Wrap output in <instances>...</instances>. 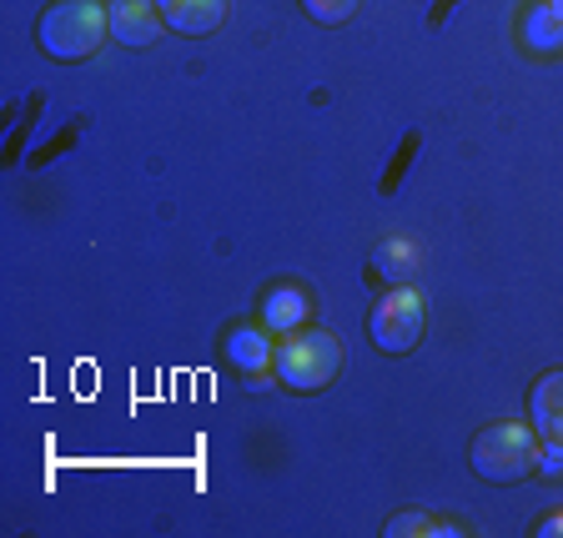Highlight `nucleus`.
Returning a JSON list of instances; mask_svg holds the SVG:
<instances>
[{"label": "nucleus", "instance_id": "obj_1", "mask_svg": "<svg viewBox=\"0 0 563 538\" xmlns=\"http://www.w3.org/2000/svg\"><path fill=\"white\" fill-rule=\"evenodd\" d=\"M272 373L292 393H317L342 373V342L328 328H297L272 348Z\"/></svg>", "mask_w": 563, "mask_h": 538}, {"label": "nucleus", "instance_id": "obj_2", "mask_svg": "<svg viewBox=\"0 0 563 538\" xmlns=\"http://www.w3.org/2000/svg\"><path fill=\"white\" fill-rule=\"evenodd\" d=\"M111 35V15L96 0H56L46 6V15L35 21V41L51 61H86L101 51V41Z\"/></svg>", "mask_w": 563, "mask_h": 538}, {"label": "nucleus", "instance_id": "obj_3", "mask_svg": "<svg viewBox=\"0 0 563 538\" xmlns=\"http://www.w3.org/2000/svg\"><path fill=\"white\" fill-rule=\"evenodd\" d=\"M539 448L543 438L528 422H493L468 443V463L483 483H523L539 473Z\"/></svg>", "mask_w": 563, "mask_h": 538}, {"label": "nucleus", "instance_id": "obj_4", "mask_svg": "<svg viewBox=\"0 0 563 538\" xmlns=\"http://www.w3.org/2000/svg\"><path fill=\"white\" fill-rule=\"evenodd\" d=\"M422 328H428V307H422V293L412 287V282L387 287V293L377 297V307L367 312V338H373V348L393 352V358H402V352L418 348Z\"/></svg>", "mask_w": 563, "mask_h": 538}, {"label": "nucleus", "instance_id": "obj_5", "mask_svg": "<svg viewBox=\"0 0 563 538\" xmlns=\"http://www.w3.org/2000/svg\"><path fill=\"white\" fill-rule=\"evenodd\" d=\"M528 418H533V433H539L553 453H563V367L543 373L539 383L528 387Z\"/></svg>", "mask_w": 563, "mask_h": 538}, {"label": "nucleus", "instance_id": "obj_6", "mask_svg": "<svg viewBox=\"0 0 563 538\" xmlns=\"http://www.w3.org/2000/svg\"><path fill=\"white\" fill-rule=\"evenodd\" d=\"M111 41H121V46L141 51L152 46V41H162V11H156V0H111Z\"/></svg>", "mask_w": 563, "mask_h": 538}, {"label": "nucleus", "instance_id": "obj_7", "mask_svg": "<svg viewBox=\"0 0 563 538\" xmlns=\"http://www.w3.org/2000/svg\"><path fill=\"white\" fill-rule=\"evenodd\" d=\"M166 31L181 35H211L227 21V0H156Z\"/></svg>", "mask_w": 563, "mask_h": 538}, {"label": "nucleus", "instance_id": "obj_8", "mask_svg": "<svg viewBox=\"0 0 563 538\" xmlns=\"http://www.w3.org/2000/svg\"><path fill=\"white\" fill-rule=\"evenodd\" d=\"M523 46L539 51V56L563 51V0H539V6H528V15H523Z\"/></svg>", "mask_w": 563, "mask_h": 538}, {"label": "nucleus", "instance_id": "obj_9", "mask_svg": "<svg viewBox=\"0 0 563 538\" xmlns=\"http://www.w3.org/2000/svg\"><path fill=\"white\" fill-rule=\"evenodd\" d=\"M307 312H312V297L297 282H282L277 293H267V303H262V322L277 332H297L307 322Z\"/></svg>", "mask_w": 563, "mask_h": 538}, {"label": "nucleus", "instance_id": "obj_10", "mask_svg": "<svg viewBox=\"0 0 563 538\" xmlns=\"http://www.w3.org/2000/svg\"><path fill=\"white\" fill-rule=\"evenodd\" d=\"M422 252L412 237H387V242H377L373 252V272L383 282H393V287H402V282H412V272H418Z\"/></svg>", "mask_w": 563, "mask_h": 538}, {"label": "nucleus", "instance_id": "obj_11", "mask_svg": "<svg viewBox=\"0 0 563 538\" xmlns=\"http://www.w3.org/2000/svg\"><path fill=\"white\" fill-rule=\"evenodd\" d=\"M227 358H232V367H242V373H262V367H272V348L257 328H236L232 338H227Z\"/></svg>", "mask_w": 563, "mask_h": 538}, {"label": "nucleus", "instance_id": "obj_12", "mask_svg": "<svg viewBox=\"0 0 563 538\" xmlns=\"http://www.w3.org/2000/svg\"><path fill=\"white\" fill-rule=\"evenodd\" d=\"M302 11L312 15L317 25H342L352 11H357V0H302Z\"/></svg>", "mask_w": 563, "mask_h": 538}, {"label": "nucleus", "instance_id": "obj_13", "mask_svg": "<svg viewBox=\"0 0 563 538\" xmlns=\"http://www.w3.org/2000/svg\"><path fill=\"white\" fill-rule=\"evenodd\" d=\"M383 534H387V538H402V534H457V528H438L428 514H398L393 524L383 528Z\"/></svg>", "mask_w": 563, "mask_h": 538}, {"label": "nucleus", "instance_id": "obj_14", "mask_svg": "<svg viewBox=\"0 0 563 538\" xmlns=\"http://www.w3.org/2000/svg\"><path fill=\"white\" fill-rule=\"evenodd\" d=\"M539 534H543V538H559V534H563V514H549V518H543Z\"/></svg>", "mask_w": 563, "mask_h": 538}, {"label": "nucleus", "instance_id": "obj_15", "mask_svg": "<svg viewBox=\"0 0 563 538\" xmlns=\"http://www.w3.org/2000/svg\"><path fill=\"white\" fill-rule=\"evenodd\" d=\"M96 6H101V0H96Z\"/></svg>", "mask_w": 563, "mask_h": 538}]
</instances>
